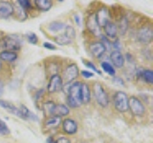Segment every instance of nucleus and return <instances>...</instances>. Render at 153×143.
<instances>
[{
  "instance_id": "obj_5",
  "label": "nucleus",
  "mask_w": 153,
  "mask_h": 143,
  "mask_svg": "<svg viewBox=\"0 0 153 143\" xmlns=\"http://www.w3.org/2000/svg\"><path fill=\"white\" fill-rule=\"evenodd\" d=\"M94 95L97 102L102 107H106L108 105V95L104 92L102 86L98 82L94 84Z\"/></svg>"
},
{
  "instance_id": "obj_35",
  "label": "nucleus",
  "mask_w": 153,
  "mask_h": 143,
  "mask_svg": "<svg viewBox=\"0 0 153 143\" xmlns=\"http://www.w3.org/2000/svg\"><path fill=\"white\" fill-rule=\"evenodd\" d=\"M55 143H71V141L66 137H59V139L55 141Z\"/></svg>"
},
{
  "instance_id": "obj_39",
  "label": "nucleus",
  "mask_w": 153,
  "mask_h": 143,
  "mask_svg": "<svg viewBox=\"0 0 153 143\" xmlns=\"http://www.w3.org/2000/svg\"><path fill=\"white\" fill-rule=\"evenodd\" d=\"M75 18H76V22L78 23V25H79V16H75Z\"/></svg>"
},
{
  "instance_id": "obj_1",
  "label": "nucleus",
  "mask_w": 153,
  "mask_h": 143,
  "mask_svg": "<svg viewBox=\"0 0 153 143\" xmlns=\"http://www.w3.org/2000/svg\"><path fill=\"white\" fill-rule=\"evenodd\" d=\"M80 84L79 82H76L69 89L67 103L72 108H78L82 104L80 98Z\"/></svg>"
},
{
  "instance_id": "obj_31",
  "label": "nucleus",
  "mask_w": 153,
  "mask_h": 143,
  "mask_svg": "<svg viewBox=\"0 0 153 143\" xmlns=\"http://www.w3.org/2000/svg\"><path fill=\"white\" fill-rule=\"evenodd\" d=\"M82 62L83 63L88 67V68H90V69H92V71H94V72H96V73H98L99 74H100V72H99L98 70H97V68L94 66V64L92 63V62H90V61H86V60H82Z\"/></svg>"
},
{
  "instance_id": "obj_18",
  "label": "nucleus",
  "mask_w": 153,
  "mask_h": 143,
  "mask_svg": "<svg viewBox=\"0 0 153 143\" xmlns=\"http://www.w3.org/2000/svg\"><path fill=\"white\" fill-rule=\"evenodd\" d=\"M69 109L63 104H55L54 110H53V116H64L69 114Z\"/></svg>"
},
{
  "instance_id": "obj_17",
  "label": "nucleus",
  "mask_w": 153,
  "mask_h": 143,
  "mask_svg": "<svg viewBox=\"0 0 153 143\" xmlns=\"http://www.w3.org/2000/svg\"><path fill=\"white\" fill-rule=\"evenodd\" d=\"M103 29H104V32H105V35H106V36L111 37V38L116 37L117 32H118V29H117V26L115 25L114 23L107 22L103 26Z\"/></svg>"
},
{
  "instance_id": "obj_36",
  "label": "nucleus",
  "mask_w": 153,
  "mask_h": 143,
  "mask_svg": "<svg viewBox=\"0 0 153 143\" xmlns=\"http://www.w3.org/2000/svg\"><path fill=\"white\" fill-rule=\"evenodd\" d=\"M113 46L115 47V51H120V49H121V44H120V41L117 39L116 42L113 43Z\"/></svg>"
},
{
  "instance_id": "obj_37",
  "label": "nucleus",
  "mask_w": 153,
  "mask_h": 143,
  "mask_svg": "<svg viewBox=\"0 0 153 143\" xmlns=\"http://www.w3.org/2000/svg\"><path fill=\"white\" fill-rule=\"evenodd\" d=\"M46 143H55V140L53 139V137H49L48 139L46 140Z\"/></svg>"
},
{
  "instance_id": "obj_7",
  "label": "nucleus",
  "mask_w": 153,
  "mask_h": 143,
  "mask_svg": "<svg viewBox=\"0 0 153 143\" xmlns=\"http://www.w3.org/2000/svg\"><path fill=\"white\" fill-rule=\"evenodd\" d=\"M153 37V32L149 27H146L141 29L140 31L138 32L137 35V38L139 39L141 43H143V44H148L150 43Z\"/></svg>"
},
{
  "instance_id": "obj_8",
  "label": "nucleus",
  "mask_w": 153,
  "mask_h": 143,
  "mask_svg": "<svg viewBox=\"0 0 153 143\" xmlns=\"http://www.w3.org/2000/svg\"><path fill=\"white\" fill-rule=\"evenodd\" d=\"M62 83H63V81H62V78L60 76L59 74H54L50 78L49 84H48V92L56 93L57 91H59L62 87Z\"/></svg>"
},
{
  "instance_id": "obj_22",
  "label": "nucleus",
  "mask_w": 153,
  "mask_h": 143,
  "mask_svg": "<svg viewBox=\"0 0 153 143\" xmlns=\"http://www.w3.org/2000/svg\"><path fill=\"white\" fill-rule=\"evenodd\" d=\"M138 74H139V77L143 79L146 83H149V84L153 83V74L151 70H142Z\"/></svg>"
},
{
  "instance_id": "obj_14",
  "label": "nucleus",
  "mask_w": 153,
  "mask_h": 143,
  "mask_svg": "<svg viewBox=\"0 0 153 143\" xmlns=\"http://www.w3.org/2000/svg\"><path fill=\"white\" fill-rule=\"evenodd\" d=\"M80 98H81V102L84 104H87L91 99V92L89 86L86 83L80 84Z\"/></svg>"
},
{
  "instance_id": "obj_25",
  "label": "nucleus",
  "mask_w": 153,
  "mask_h": 143,
  "mask_svg": "<svg viewBox=\"0 0 153 143\" xmlns=\"http://www.w3.org/2000/svg\"><path fill=\"white\" fill-rule=\"evenodd\" d=\"M55 41L59 45H67V44H69V43H71L72 40L65 35V33H63V35H56L55 37Z\"/></svg>"
},
{
  "instance_id": "obj_38",
  "label": "nucleus",
  "mask_w": 153,
  "mask_h": 143,
  "mask_svg": "<svg viewBox=\"0 0 153 143\" xmlns=\"http://www.w3.org/2000/svg\"><path fill=\"white\" fill-rule=\"evenodd\" d=\"M3 94V85L2 83H0V95Z\"/></svg>"
},
{
  "instance_id": "obj_27",
  "label": "nucleus",
  "mask_w": 153,
  "mask_h": 143,
  "mask_svg": "<svg viewBox=\"0 0 153 143\" xmlns=\"http://www.w3.org/2000/svg\"><path fill=\"white\" fill-rule=\"evenodd\" d=\"M9 133H10V130H9V128L7 127L6 123L0 119V135L6 136V135H9Z\"/></svg>"
},
{
  "instance_id": "obj_2",
  "label": "nucleus",
  "mask_w": 153,
  "mask_h": 143,
  "mask_svg": "<svg viewBox=\"0 0 153 143\" xmlns=\"http://www.w3.org/2000/svg\"><path fill=\"white\" fill-rule=\"evenodd\" d=\"M114 106L119 112L124 113L128 111V97L123 92H117L114 95Z\"/></svg>"
},
{
  "instance_id": "obj_30",
  "label": "nucleus",
  "mask_w": 153,
  "mask_h": 143,
  "mask_svg": "<svg viewBox=\"0 0 153 143\" xmlns=\"http://www.w3.org/2000/svg\"><path fill=\"white\" fill-rule=\"evenodd\" d=\"M26 37H27L28 41L30 42V43H32V44H36L37 41H38V38H37V36H36V35L35 32H29V33H27Z\"/></svg>"
},
{
  "instance_id": "obj_11",
  "label": "nucleus",
  "mask_w": 153,
  "mask_h": 143,
  "mask_svg": "<svg viewBox=\"0 0 153 143\" xmlns=\"http://www.w3.org/2000/svg\"><path fill=\"white\" fill-rule=\"evenodd\" d=\"M13 12V6L10 2H0V18H8Z\"/></svg>"
},
{
  "instance_id": "obj_23",
  "label": "nucleus",
  "mask_w": 153,
  "mask_h": 143,
  "mask_svg": "<svg viewBox=\"0 0 153 143\" xmlns=\"http://www.w3.org/2000/svg\"><path fill=\"white\" fill-rule=\"evenodd\" d=\"M36 7L41 11H49L52 7V2L49 0H36L35 1Z\"/></svg>"
},
{
  "instance_id": "obj_16",
  "label": "nucleus",
  "mask_w": 153,
  "mask_h": 143,
  "mask_svg": "<svg viewBox=\"0 0 153 143\" xmlns=\"http://www.w3.org/2000/svg\"><path fill=\"white\" fill-rule=\"evenodd\" d=\"M18 111H19V117H21L23 119H28V118H30V119H33V120H35V121H37L38 119H37V116H35L33 113H31L29 110L27 109V107H25L24 105H21V106H19L18 108Z\"/></svg>"
},
{
  "instance_id": "obj_4",
  "label": "nucleus",
  "mask_w": 153,
  "mask_h": 143,
  "mask_svg": "<svg viewBox=\"0 0 153 143\" xmlns=\"http://www.w3.org/2000/svg\"><path fill=\"white\" fill-rule=\"evenodd\" d=\"M2 44H3V47L6 49V51H10V52H16V51H19L21 48L20 40L18 39V37L13 36V35L5 36L3 38Z\"/></svg>"
},
{
  "instance_id": "obj_20",
  "label": "nucleus",
  "mask_w": 153,
  "mask_h": 143,
  "mask_svg": "<svg viewBox=\"0 0 153 143\" xmlns=\"http://www.w3.org/2000/svg\"><path fill=\"white\" fill-rule=\"evenodd\" d=\"M17 58V55L14 52L3 51L0 52V60H4L7 62H13Z\"/></svg>"
},
{
  "instance_id": "obj_26",
  "label": "nucleus",
  "mask_w": 153,
  "mask_h": 143,
  "mask_svg": "<svg viewBox=\"0 0 153 143\" xmlns=\"http://www.w3.org/2000/svg\"><path fill=\"white\" fill-rule=\"evenodd\" d=\"M102 68L105 73H107L108 74L115 75V73H116V72H115V68L110 63H108V62H102Z\"/></svg>"
},
{
  "instance_id": "obj_33",
  "label": "nucleus",
  "mask_w": 153,
  "mask_h": 143,
  "mask_svg": "<svg viewBox=\"0 0 153 143\" xmlns=\"http://www.w3.org/2000/svg\"><path fill=\"white\" fill-rule=\"evenodd\" d=\"M81 75H82L84 78H90V77H93L94 74L88 71H82L81 72Z\"/></svg>"
},
{
  "instance_id": "obj_9",
  "label": "nucleus",
  "mask_w": 153,
  "mask_h": 143,
  "mask_svg": "<svg viewBox=\"0 0 153 143\" xmlns=\"http://www.w3.org/2000/svg\"><path fill=\"white\" fill-rule=\"evenodd\" d=\"M86 26H87L88 30L93 32L95 35H100V27L99 26L97 19H96V14H92L88 17L87 21H86Z\"/></svg>"
},
{
  "instance_id": "obj_29",
  "label": "nucleus",
  "mask_w": 153,
  "mask_h": 143,
  "mask_svg": "<svg viewBox=\"0 0 153 143\" xmlns=\"http://www.w3.org/2000/svg\"><path fill=\"white\" fill-rule=\"evenodd\" d=\"M65 35L68 36L70 39L72 40L73 38L75 37V35H76V32H75V30L73 29V27H71V26H65Z\"/></svg>"
},
{
  "instance_id": "obj_28",
  "label": "nucleus",
  "mask_w": 153,
  "mask_h": 143,
  "mask_svg": "<svg viewBox=\"0 0 153 143\" xmlns=\"http://www.w3.org/2000/svg\"><path fill=\"white\" fill-rule=\"evenodd\" d=\"M55 107V103L54 102H46L44 104V110H45V113L50 114L52 116H53V110H54Z\"/></svg>"
},
{
  "instance_id": "obj_32",
  "label": "nucleus",
  "mask_w": 153,
  "mask_h": 143,
  "mask_svg": "<svg viewBox=\"0 0 153 143\" xmlns=\"http://www.w3.org/2000/svg\"><path fill=\"white\" fill-rule=\"evenodd\" d=\"M19 3V6H20L22 9H28L31 7V3L30 1H27V0H20V1H18Z\"/></svg>"
},
{
  "instance_id": "obj_21",
  "label": "nucleus",
  "mask_w": 153,
  "mask_h": 143,
  "mask_svg": "<svg viewBox=\"0 0 153 143\" xmlns=\"http://www.w3.org/2000/svg\"><path fill=\"white\" fill-rule=\"evenodd\" d=\"M61 123V117L56 116H52L45 121V126L47 128H56Z\"/></svg>"
},
{
  "instance_id": "obj_13",
  "label": "nucleus",
  "mask_w": 153,
  "mask_h": 143,
  "mask_svg": "<svg viewBox=\"0 0 153 143\" xmlns=\"http://www.w3.org/2000/svg\"><path fill=\"white\" fill-rule=\"evenodd\" d=\"M110 59H111L113 65L116 68H122L124 65V56L120 51H113L110 54Z\"/></svg>"
},
{
  "instance_id": "obj_3",
  "label": "nucleus",
  "mask_w": 153,
  "mask_h": 143,
  "mask_svg": "<svg viewBox=\"0 0 153 143\" xmlns=\"http://www.w3.org/2000/svg\"><path fill=\"white\" fill-rule=\"evenodd\" d=\"M128 110H130L133 114L139 116H143L146 112L143 102L136 97H131L130 98H128Z\"/></svg>"
},
{
  "instance_id": "obj_15",
  "label": "nucleus",
  "mask_w": 153,
  "mask_h": 143,
  "mask_svg": "<svg viewBox=\"0 0 153 143\" xmlns=\"http://www.w3.org/2000/svg\"><path fill=\"white\" fill-rule=\"evenodd\" d=\"M108 18H109L108 11L105 8H102V10H100L98 14L96 15V19H97V22L100 27H103L107 22H109Z\"/></svg>"
},
{
  "instance_id": "obj_24",
  "label": "nucleus",
  "mask_w": 153,
  "mask_h": 143,
  "mask_svg": "<svg viewBox=\"0 0 153 143\" xmlns=\"http://www.w3.org/2000/svg\"><path fill=\"white\" fill-rule=\"evenodd\" d=\"M65 29V25L63 23L59 22V21H55V22H52L50 25H49V30L53 32H60L62 30Z\"/></svg>"
},
{
  "instance_id": "obj_10",
  "label": "nucleus",
  "mask_w": 153,
  "mask_h": 143,
  "mask_svg": "<svg viewBox=\"0 0 153 143\" xmlns=\"http://www.w3.org/2000/svg\"><path fill=\"white\" fill-rule=\"evenodd\" d=\"M105 51L106 50H105L103 44L100 41L94 42L90 45V52H91V54H92V55L96 57V58H100L105 52Z\"/></svg>"
},
{
  "instance_id": "obj_12",
  "label": "nucleus",
  "mask_w": 153,
  "mask_h": 143,
  "mask_svg": "<svg viewBox=\"0 0 153 143\" xmlns=\"http://www.w3.org/2000/svg\"><path fill=\"white\" fill-rule=\"evenodd\" d=\"M62 128H63V131L66 133H68V135H74L78 131V124L73 119L67 118L62 122Z\"/></svg>"
},
{
  "instance_id": "obj_34",
  "label": "nucleus",
  "mask_w": 153,
  "mask_h": 143,
  "mask_svg": "<svg viewBox=\"0 0 153 143\" xmlns=\"http://www.w3.org/2000/svg\"><path fill=\"white\" fill-rule=\"evenodd\" d=\"M43 47H45L46 49H48V50H56V49L55 45L51 44V43H49V42L43 43Z\"/></svg>"
},
{
  "instance_id": "obj_40",
  "label": "nucleus",
  "mask_w": 153,
  "mask_h": 143,
  "mask_svg": "<svg viewBox=\"0 0 153 143\" xmlns=\"http://www.w3.org/2000/svg\"><path fill=\"white\" fill-rule=\"evenodd\" d=\"M1 67H2V63H1V60H0V69H1Z\"/></svg>"
},
{
  "instance_id": "obj_19",
  "label": "nucleus",
  "mask_w": 153,
  "mask_h": 143,
  "mask_svg": "<svg viewBox=\"0 0 153 143\" xmlns=\"http://www.w3.org/2000/svg\"><path fill=\"white\" fill-rule=\"evenodd\" d=\"M0 106L3 107L4 109H6L9 113H11L13 114H16V116H19V111H18V108H16V106H13L12 103H10L6 100H0Z\"/></svg>"
},
{
  "instance_id": "obj_6",
  "label": "nucleus",
  "mask_w": 153,
  "mask_h": 143,
  "mask_svg": "<svg viewBox=\"0 0 153 143\" xmlns=\"http://www.w3.org/2000/svg\"><path fill=\"white\" fill-rule=\"evenodd\" d=\"M79 75V68L76 64H71L65 69L63 73V80L65 83H69L75 80Z\"/></svg>"
}]
</instances>
